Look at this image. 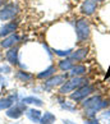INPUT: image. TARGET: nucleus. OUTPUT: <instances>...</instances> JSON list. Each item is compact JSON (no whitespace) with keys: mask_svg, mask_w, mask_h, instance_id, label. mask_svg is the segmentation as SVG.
<instances>
[{"mask_svg":"<svg viewBox=\"0 0 110 124\" xmlns=\"http://www.w3.org/2000/svg\"><path fill=\"white\" fill-rule=\"evenodd\" d=\"M86 82H87V79L85 77H73L72 79H67L60 86V88H59V93H62V95L72 93L74 90L79 88L81 86H83Z\"/></svg>","mask_w":110,"mask_h":124,"instance_id":"obj_1","label":"nucleus"},{"mask_svg":"<svg viewBox=\"0 0 110 124\" xmlns=\"http://www.w3.org/2000/svg\"><path fill=\"white\" fill-rule=\"evenodd\" d=\"M91 35V27L90 23L86 19H78L76 22V36L78 42H83Z\"/></svg>","mask_w":110,"mask_h":124,"instance_id":"obj_2","label":"nucleus"},{"mask_svg":"<svg viewBox=\"0 0 110 124\" xmlns=\"http://www.w3.org/2000/svg\"><path fill=\"white\" fill-rule=\"evenodd\" d=\"M19 13V7L16 3H8L0 8V21H10Z\"/></svg>","mask_w":110,"mask_h":124,"instance_id":"obj_3","label":"nucleus"},{"mask_svg":"<svg viewBox=\"0 0 110 124\" xmlns=\"http://www.w3.org/2000/svg\"><path fill=\"white\" fill-rule=\"evenodd\" d=\"M92 92H94V86L83 85V86H81L79 88L73 91V92L71 93V99L73 101H76V102H79V101L85 100L86 97H88Z\"/></svg>","mask_w":110,"mask_h":124,"instance_id":"obj_4","label":"nucleus"},{"mask_svg":"<svg viewBox=\"0 0 110 124\" xmlns=\"http://www.w3.org/2000/svg\"><path fill=\"white\" fill-rule=\"evenodd\" d=\"M68 79V76L67 74H58V76H51L50 78H47L45 81V85H44V90L50 91L55 88V87H60L64 82Z\"/></svg>","mask_w":110,"mask_h":124,"instance_id":"obj_5","label":"nucleus"},{"mask_svg":"<svg viewBox=\"0 0 110 124\" xmlns=\"http://www.w3.org/2000/svg\"><path fill=\"white\" fill-rule=\"evenodd\" d=\"M26 113V104L21 102H17L14 105H12L9 109H7V116L10 118V119H19L23 114Z\"/></svg>","mask_w":110,"mask_h":124,"instance_id":"obj_6","label":"nucleus"},{"mask_svg":"<svg viewBox=\"0 0 110 124\" xmlns=\"http://www.w3.org/2000/svg\"><path fill=\"white\" fill-rule=\"evenodd\" d=\"M97 9V1L96 0H85L81 5V13L85 16H92Z\"/></svg>","mask_w":110,"mask_h":124,"instance_id":"obj_7","label":"nucleus"},{"mask_svg":"<svg viewBox=\"0 0 110 124\" xmlns=\"http://www.w3.org/2000/svg\"><path fill=\"white\" fill-rule=\"evenodd\" d=\"M21 41V36L18 33H12L7 36V37H4L3 41H0V46L4 47V49H10L13 47L17 42H19Z\"/></svg>","mask_w":110,"mask_h":124,"instance_id":"obj_8","label":"nucleus"},{"mask_svg":"<svg viewBox=\"0 0 110 124\" xmlns=\"http://www.w3.org/2000/svg\"><path fill=\"white\" fill-rule=\"evenodd\" d=\"M18 54H19V49H18L17 46L14 47H10L7 51L5 54V58H7V60L9 62V64L10 65H17V64H19V59H18Z\"/></svg>","mask_w":110,"mask_h":124,"instance_id":"obj_9","label":"nucleus"},{"mask_svg":"<svg viewBox=\"0 0 110 124\" xmlns=\"http://www.w3.org/2000/svg\"><path fill=\"white\" fill-rule=\"evenodd\" d=\"M18 23L17 22H9V23H5L0 27V37H7V36L14 33V31L17 30Z\"/></svg>","mask_w":110,"mask_h":124,"instance_id":"obj_10","label":"nucleus"},{"mask_svg":"<svg viewBox=\"0 0 110 124\" xmlns=\"http://www.w3.org/2000/svg\"><path fill=\"white\" fill-rule=\"evenodd\" d=\"M17 100H18V93H13V95L7 96L4 99H0V111L9 109L12 105H14L17 102Z\"/></svg>","mask_w":110,"mask_h":124,"instance_id":"obj_11","label":"nucleus"},{"mask_svg":"<svg viewBox=\"0 0 110 124\" xmlns=\"http://www.w3.org/2000/svg\"><path fill=\"white\" fill-rule=\"evenodd\" d=\"M87 54H88V47H81L78 50H76V51H72V54L69 55L71 59L73 62H82V60H85L86 56H87Z\"/></svg>","mask_w":110,"mask_h":124,"instance_id":"obj_12","label":"nucleus"},{"mask_svg":"<svg viewBox=\"0 0 110 124\" xmlns=\"http://www.w3.org/2000/svg\"><path fill=\"white\" fill-rule=\"evenodd\" d=\"M26 115H27V118H28L32 123H40L41 122V118H42L41 111H40V110H37V109H35V108L27 109L26 110Z\"/></svg>","mask_w":110,"mask_h":124,"instance_id":"obj_13","label":"nucleus"},{"mask_svg":"<svg viewBox=\"0 0 110 124\" xmlns=\"http://www.w3.org/2000/svg\"><path fill=\"white\" fill-rule=\"evenodd\" d=\"M102 99H101V96H99V95H95V96H91V97L88 99H85V101L82 102V106H83L85 109H90V108H94L96 106L99 102H101Z\"/></svg>","mask_w":110,"mask_h":124,"instance_id":"obj_14","label":"nucleus"},{"mask_svg":"<svg viewBox=\"0 0 110 124\" xmlns=\"http://www.w3.org/2000/svg\"><path fill=\"white\" fill-rule=\"evenodd\" d=\"M22 102L26 105H35V106H42L44 102L39 97H35V96H28V97H23L22 99Z\"/></svg>","mask_w":110,"mask_h":124,"instance_id":"obj_15","label":"nucleus"},{"mask_svg":"<svg viewBox=\"0 0 110 124\" xmlns=\"http://www.w3.org/2000/svg\"><path fill=\"white\" fill-rule=\"evenodd\" d=\"M56 70V68H55V65H50L49 68H46L45 70L40 72L37 74V78L39 79H47V78H50L51 76H54V72Z\"/></svg>","mask_w":110,"mask_h":124,"instance_id":"obj_16","label":"nucleus"},{"mask_svg":"<svg viewBox=\"0 0 110 124\" xmlns=\"http://www.w3.org/2000/svg\"><path fill=\"white\" fill-rule=\"evenodd\" d=\"M86 67L85 65H73V68L71 69V76L72 77H81V76H83L86 74Z\"/></svg>","mask_w":110,"mask_h":124,"instance_id":"obj_17","label":"nucleus"},{"mask_svg":"<svg viewBox=\"0 0 110 124\" xmlns=\"http://www.w3.org/2000/svg\"><path fill=\"white\" fill-rule=\"evenodd\" d=\"M73 68V60L69 58V59H63L62 62H59V69L63 70V72H68Z\"/></svg>","mask_w":110,"mask_h":124,"instance_id":"obj_18","label":"nucleus"},{"mask_svg":"<svg viewBox=\"0 0 110 124\" xmlns=\"http://www.w3.org/2000/svg\"><path fill=\"white\" fill-rule=\"evenodd\" d=\"M55 120H56V116L54 115L53 113L50 111H45V114L42 115V118H41V124H54Z\"/></svg>","mask_w":110,"mask_h":124,"instance_id":"obj_19","label":"nucleus"},{"mask_svg":"<svg viewBox=\"0 0 110 124\" xmlns=\"http://www.w3.org/2000/svg\"><path fill=\"white\" fill-rule=\"evenodd\" d=\"M16 77L21 82H26V83H27V82H31L32 79H33V74H31V73H28V72H23V70L17 72Z\"/></svg>","mask_w":110,"mask_h":124,"instance_id":"obj_20","label":"nucleus"},{"mask_svg":"<svg viewBox=\"0 0 110 124\" xmlns=\"http://www.w3.org/2000/svg\"><path fill=\"white\" fill-rule=\"evenodd\" d=\"M54 54H56L58 56H65L68 58L72 54V49H67V50H60V49H54L53 50Z\"/></svg>","mask_w":110,"mask_h":124,"instance_id":"obj_21","label":"nucleus"},{"mask_svg":"<svg viewBox=\"0 0 110 124\" xmlns=\"http://www.w3.org/2000/svg\"><path fill=\"white\" fill-rule=\"evenodd\" d=\"M60 106H62V109H65V110H68V111H74L76 110V106L72 102H69V101H63Z\"/></svg>","mask_w":110,"mask_h":124,"instance_id":"obj_22","label":"nucleus"},{"mask_svg":"<svg viewBox=\"0 0 110 124\" xmlns=\"http://www.w3.org/2000/svg\"><path fill=\"white\" fill-rule=\"evenodd\" d=\"M85 124H101V123H100V120L96 118H90L88 120L85 122Z\"/></svg>","mask_w":110,"mask_h":124,"instance_id":"obj_23","label":"nucleus"},{"mask_svg":"<svg viewBox=\"0 0 110 124\" xmlns=\"http://www.w3.org/2000/svg\"><path fill=\"white\" fill-rule=\"evenodd\" d=\"M8 85V81H7V78H4L1 74H0V86L4 87V86H7Z\"/></svg>","mask_w":110,"mask_h":124,"instance_id":"obj_24","label":"nucleus"},{"mask_svg":"<svg viewBox=\"0 0 110 124\" xmlns=\"http://www.w3.org/2000/svg\"><path fill=\"white\" fill-rule=\"evenodd\" d=\"M101 118L102 119H110V110H108V111H102V114H101Z\"/></svg>","mask_w":110,"mask_h":124,"instance_id":"obj_25","label":"nucleus"},{"mask_svg":"<svg viewBox=\"0 0 110 124\" xmlns=\"http://www.w3.org/2000/svg\"><path fill=\"white\" fill-rule=\"evenodd\" d=\"M63 123H64V124H76V123H73L72 120H69V119H64Z\"/></svg>","mask_w":110,"mask_h":124,"instance_id":"obj_26","label":"nucleus"},{"mask_svg":"<svg viewBox=\"0 0 110 124\" xmlns=\"http://www.w3.org/2000/svg\"><path fill=\"white\" fill-rule=\"evenodd\" d=\"M97 3H101V1H105V0H96Z\"/></svg>","mask_w":110,"mask_h":124,"instance_id":"obj_27","label":"nucleus"},{"mask_svg":"<svg viewBox=\"0 0 110 124\" xmlns=\"http://www.w3.org/2000/svg\"><path fill=\"white\" fill-rule=\"evenodd\" d=\"M1 5H3V0H0V8H1Z\"/></svg>","mask_w":110,"mask_h":124,"instance_id":"obj_28","label":"nucleus"},{"mask_svg":"<svg viewBox=\"0 0 110 124\" xmlns=\"http://www.w3.org/2000/svg\"><path fill=\"white\" fill-rule=\"evenodd\" d=\"M1 72H3V68H1V67H0V74H1Z\"/></svg>","mask_w":110,"mask_h":124,"instance_id":"obj_29","label":"nucleus"},{"mask_svg":"<svg viewBox=\"0 0 110 124\" xmlns=\"http://www.w3.org/2000/svg\"><path fill=\"white\" fill-rule=\"evenodd\" d=\"M76 1H78V0H76Z\"/></svg>","mask_w":110,"mask_h":124,"instance_id":"obj_30","label":"nucleus"}]
</instances>
